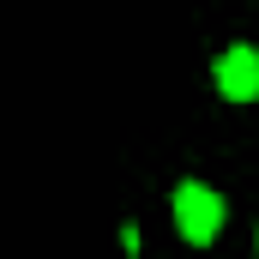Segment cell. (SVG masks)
Wrapping results in <instances>:
<instances>
[{
  "label": "cell",
  "mask_w": 259,
  "mask_h": 259,
  "mask_svg": "<svg viewBox=\"0 0 259 259\" xmlns=\"http://www.w3.org/2000/svg\"><path fill=\"white\" fill-rule=\"evenodd\" d=\"M217 91H223L229 103H253L259 97V49L235 42V49L217 61Z\"/></svg>",
  "instance_id": "2"
},
{
  "label": "cell",
  "mask_w": 259,
  "mask_h": 259,
  "mask_svg": "<svg viewBox=\"0 0 259 259\" xmlns=\"http://www.w3.org/2000/svg\"><path fill=\"white\" fill-rule=\"evenodd\" d=\"M175 223H181V235H187L193 247H205V241L223 229V199L211 193L205 181H181V187H175Z\"/></svg>",
  "instance_id": "1"
}]
</instances>
